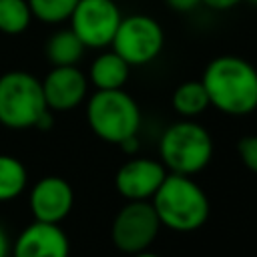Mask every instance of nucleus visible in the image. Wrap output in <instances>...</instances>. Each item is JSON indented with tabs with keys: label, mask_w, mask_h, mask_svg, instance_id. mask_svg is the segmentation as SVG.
Listing matches in <instances>:
<instances>
[{
	"label": "nucleus",
	"mask_w": 257,
	"mask_h": 257,
	"mask_svg": "<svg viewBox=\"0 0 257 257\" xmlns=\"http://www.w3.org/2000/svg\"><path fill=\"white\" fill-rule=\"evenodd\" d=\"M42 92L52 112L72 110L88 94V76L78 66H52L42 78Z\"/></svg>",
	"instance_id": "nucleus-11"
},
{
	"label": "nucleus",
	"mask_w": 257,
	"mask_h": 257,
	"mask_svg": "<svg viewBox=\"0 0 257 257\" xmlns=\"http://www.w3.org/2000/svg\"><path fill=\"white\" fill-rule=\"evenodd\" d=\"M241 2H243V0H201V4H205L207 8L217 10V12L231 10V8H235L237 4H241Z\"/></svg>",
	"instance_id": "nucleus-20"
},
{
	"label": "nucleus",
	"mask_w": 257,
	"mask_h": 257,
	"mask_svg": "<svg viewBox=\"0 0 257 257\" xmlns=\"http://www.w3.org/2000/svg\"><path fill=\"white\" fill-rule=\"evenodd\" d=\"M78 0H28L32 16L46 24H60L70 20Z\"/></svg>",
	"instance_id": "nucleus-18"
},
{
	"label": "nucleus",
	"mask_w": 257,
	"mask_h": 257,
	"mask_svg": "<svg viewBox=\"0 0 257 257\" xmlns=\"http://www.w3.org/2000/svg\"><path fill=\"white\" fill-rule=\"evenodd\" d=\"M171 102H173V108L183 118H195V116L203 114L211 106L209 94H207V90H205L201 80H185V82H181L173 90Z\"/></svg>",
	"instance_id": "nucleus-15"
},
{
	"label": "nucleus",
	"mask_w": 257,
	"mask_h": 257,
	"mask_svg": "<svg viewBox=\"0 0 257 257\" xmlns=\"http://www.w3.org/2000/svg\"><path fill=\"white\" fill-rule=\"evenodd\" d=\"M131 64L120 58L112 48L100 52L88 68V84H92L96 90H116L122 88L128 80Z\"/></svg>",
	"instance_id": "nucleus-13"
},
{
	"label": "nucleus",
	"mask_w": 257,
	"mask_h": 257,
	"mask_svg": "<svg viewBox=\"0 0 257 257\" xmlns=\"http://www.w3.org/2000/svg\"><path fill=\"white\" fill-rule=\"evenodd\" d=\"M159 153L161 163L169 173L193 177L211 163L213 139L203 124L185 118L165 128L161 135Z\"/></svg>",
	"instance_id": "nucleus-3"
},
{
	"label": "nucleus",
	"mask_w": 257,
	"mask_h": 257,
	"mask_svg": "<svg viewBox=\"0 0 257 257\" xmlns=\"http://www.w3.org/2000/svg\"><path fill=\"white\" fill-rule=\"evenodd\" d=\"M131 257H161V255H157V253H153V251H141V253H135V255H131Z\"/></svg>",
	"instance_id": "nucleus-23"
},
{
	"label": "nucleus",
	"mask_w": 257,
	"mask_h": 257,
	"mask_svg": "<svg viewBox=\"0 0 257 257\" xmlns=\"http://www.w3.org/2000/svg\"><path fill=\"white\" fill-rule=\"evenodd\" d=\"M247 2H251V4H257V0H247Z\"/></svg>",
	"instance_id": "nucleus-24"
},
{
	"label": "nucleus",
	"mask_w": 257,
	"mask_h": 257,
	"mask_svg": "<svg viewBox=\"0 0 257 257\" xmlns=\"http://www.w3.org/2000/svg\"><path fill=\"white\" fill-rule=\"evenodd\" d=\"M161 227L151 201H126L112 219L110 239L120 253L135 255L157 241Z\"/></svg>",
	"instance_id": "nucleus-6"
},
{
	"label": "nucleus",
	"mask_w": 257,
	"mask_h": 257,
	"mask_svg": "<svg viewBox=\"0 0 257 257\" xmlns=\"http://www.w3.org/2000/svg\"><path fill=\"white\" fill-rule=\"evenodd\" d=\"M151 205L163 227L177 233H191L209 219V199L193 177L167 173L165 181L151 199Z\"/></svg>",
	"instance_id": "nucleus-2"
},
{
	"label": "nucleus",
	"mask_w": 257,
	"mask_h": 257,
	"mask_svg": "<svg viewBox=\"0 0 257 257\" xmlns=\"http://www.w3.org/2000/svg\"><path fill=\"white\" fill-rule=\"evenodd\" d=\"M237 153L245 169L257 175V135H245L237 143Z\"/></svg>",
	"instance_id": "nucleus-19"
},
{
	"label": "nucleus",
	"mask_w": 257,
	"mask_h": 257,
	"mask_svg": "<svg viewBox=\"0 0 257 257\" xmlns=\"http://www.w3.org/2000/svg\"><path fill=\"white\" fill-rule=\"evenodd\" d=\"M165 4L175 12H191L201 4V0H165Z\"/></svg>",
	"instance_id": "nucleus-21"
},
{
	"label": "nucleus",
	"mask_w": 257,
	"mask_h": 257,
	"mask_svg": "<svg viewBox=\"0 0 257 257\" xmlns=\"http://www.w3.org/2000/svg\"><path fill=\"white\" fill-rule=\"evenodd\" d=\"M211 106L231 116H245L257 108V68L237 54L213 58L201 78Z\"/></svg>",
	"instance_id": "nucleus-1"
},
{
	"label": "nucleus",
	"mask_w": 257,
	"mask_h": 257,
	"mask_svg": "<svg viewBox=\"0 0 257 257\" xmlns=\"http://www.w3.org/2000/svg\"><path fill=\"white\" fill-rule=\"evenodd\" d=\"M167 167L149 157H133L114 175V189L126 201H151L167 177Z\"/></svg>",
	"instance_id": "nucleus-9"
},
{
	"label": "nucleus",
	"mask_w": 257,
	"mask_h": 257,
	"mask_svg": "<svg viewBox=\"0 0 257 257\" xmlns=\"http://www.w3.org/2000/svg\"><path fill=\"white\" fill-rule=\"evenodd\" d=\"M32 18L28 0H0V32L8 36L22 34Z\"/></svg>",
	"instance_id": "nucleus-17"
},
{
	"label": "nucleus",
	"mask_w": 257,
	"mask_h": 257,
	"mask_svg": "<svg viewBox=\"0 0 257 257\" xmlns=\"http://www.w3.org/2000/svg\"><path fill=\"white\" fill-rule=\"evenodd\" d=\"M12 253V243H10V237L6 233V229L0 225V257H10Z\"/></svg>",
	"instance_id": "nucleus-22"
},
{
	"label": "nucleus",
	"mask_w": 257,
	"mask_h": 257,
	"mask_svg": "<svg viewBox=\"0 0 257 257\" xmlns=\"http://www.w3.org/2000/svg\"><path fill=\"white\" fill-rule=\"evenodd\" d=\"M120 20L122 14L114 0H78L70 16V28L86 48H106Z\"/></svg>",
	"instance_id": "nucleus-8"
},
{
	"label": "nucleus",
	"mask_w": 257,
	"mask_h": 257,
	"mask_svg": "<svg viewBox=\"0 0 257 257\" xmlns=\"http://www.w3.org/2000/svg\"><path fill=\"white\" fill-rule=\"evenodd\" d=\"M48 110L42 80L26 70H8L0 76V124L22 131L34 128Z\"/></svg>",
	"instance_id": "nucleus-5"
},
{
	"label": "nucleus",
	"mask_w": 257,
	"mask_h": 257,
	"mask_svg": "<svg viewBox=\"0 0 257 257\" xmlns=\"http://www.w3.org/2000/svg\"><path fill=\"white\" fill-rule=\"evenodd\" d=\"M165 44V32L161 24L147 14L122 16L110 48L124 58L131 66H145L153 62Z\"/></svg>",
	"instance_id": "nucleus-7"
},
{
	"label": "nucleus",
	"mask_w": 257,
	"mask_h": 257,
	"mask_svg": "<svg viewBox=\"0 0 257 257\" xmlns=\"http://www.w3.org/2000/svg\"><path fill=\"white\" fill-rule=\"evenodd\" d=\"M74 205V191L70 183L62 177L48 175L38 179L28 195V207L34 221L42 223H62Z\"/></svg>",
	"instance_id": "nucleus-10"
},
{
	"label": "nucleus",
	"mask_w": 257,
	"mask_h": 257,
	"mask_svg": "<svg viewBox=\"0 0 257 257\" xmlns=\"http://www.w3.org/2000/svg\"><path fill=\"white\" fill-rule=\"evenodd\" d=\"M86 46L72 32V28H62L50 34L46 40V58L52 66H76L84 54Z\"/></svg>",
	"instance_id": "nucleus-14"
},
{
	"label": "nucleus",
	"mask_w": 257,
	"mask_h": 257,
	"mask_svg": "<svg viewBox=\"0 0 257 257\" xmlns=\"http://www.w3.org/2000/svg\"><path fill=\"white\" fill-rule=\"evenodd\" d=\"M10 257H70V241L58 223L32 221L18 233Z\"/></svg>",
	"instance_id": "nucleus-12"
},
{
	"label": "nucleus",
	"mask_w": 257,
	"mask_h": 257,
	"mask_svg": "<svg viewBox=\"0 0 257 257\" xmlns=\"http://www.w3.org/2000/svg\"><path fill=\"white\" fill-rule=\"evenodd\" d=\"M28 185V171L24 163L12 155L0 153V203L14 201Z\"/></svg>",
	"instance_id": "nucleus-16"
},
{
	"label": "nucleus",
	"mask_w": 257,
	"mask_h": 257,
	"mask_svg": "<svg viewBox=\"0 0 257 257\" xmlns=\"http://www.w3.org/2000/svg\"><path fill=\"white\" fill-rule=\"evenodd\" d=\"M86 120L90 131L100 141L120 145L139 135L141 108L137 100L122 88L94 90L86 102Z\"/></svg>",
	"instance_id": "nucleus-4"
}]
</instances>
